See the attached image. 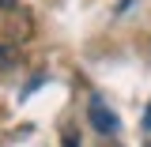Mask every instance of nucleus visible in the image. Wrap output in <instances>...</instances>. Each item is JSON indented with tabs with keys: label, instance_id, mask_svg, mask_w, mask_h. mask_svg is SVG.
Here are the masks:
<instances>
[{
	"label": "nucleus",
	"instance_id": "obj_1",
	"mask_svg": "<svg viewBox=\"0 0 151 147\" xmlns=\"http://www.w3.org/2000/svg\"><path fill=\"white\" fill-rule=\"evenodd\" d=\"M91 125L98 132H117V117H113V110L102 102V98H94L91 102Z\"/></svg>",
	"mask_w": 151,
	"mask_h": 147
},
{
	"label": "nucleus",
	"instance_id": "obj_2",
	"mask_svg": "<svg viewBox=\"0 0 151 147\" xmlns=\"http://www.w3.org/2000/svg\"><path fill=\"white\" fill-rule=\"evenodd\" d=\"M19 64V45H12V42H0V72H12Z\"/></svg>",
	"mask_w": 151,
	"mask_h": 147
},
{
	"label": "nucleus",
	"instance_id": "obj_3",
	"mask_svg": "<svg viewBox=\"0 0 151 147\" xmlns=\"http://www.w3.org/2000/svg\"><path fill=\"white\" fill-rule=\"evenodd\" d=\"M64 147H79V136H72V132H68V136H64Z\"/></svg>",
	"mask_w": 151,
	"mask_h": 147
}]
</instances>
